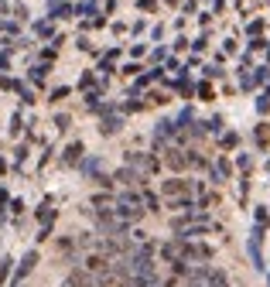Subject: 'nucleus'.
Listing matches in <instances>:
<instances>
[{"label":"nucleus","mask_w":270,"mask_h":287,"mask_svg":"<svg viewBox=\"0 0 270 287\" xmlns=\"http://www.w3.org/2000/svg\"><path fill=\"white\" fill-rule=\"evenodd\" d=\"M7 270H11V260H4V264H0V280L7 277Z\"/></svg>","instance_id":"6e6552de"},{"label":"nucleus","mask_w":270,"mask_h":287,"mask_svg":"<svg viewBox=\"0 0 270 287\" xmlns=\"http://www.w3.org/2000/svg\"><path fill=\"white\" fill-rule=\"evenodd\" d=\"M34 260H38V253H28V256H24V264L17 267V277H14V280H21V277H24V274H28V270L34 267Z\"/></svg>","instance_id":"7ed1b4c3"},{"label":"nucleus","mask_w":270,"mask_h":287,"mask_svg":"<svg viewBox=\"0 0 270 287\" xmlns=\"http://www.w3.org/2000/svg\"><path fill=\"white\" fill-rule=\"evenodd\" d=\"M188 185L181 181V178H171V181H164V195H181Z\"/></svg>","instance_id":"f03ea898"},{"label":"nucleus","mask_w":270,"mask_h":287,"mask_svg":"<svg viewBox=\"0 0 270 287\" xmlns=\"http://www.w3.org/2000/svg\"><path fill=\"white\" fill-rule=\"evenodd\" d=\"M116 178H120V181H127V185L140 181V174H137V171H127V168H124V171H120V174H116Z\"/></svg>","instance_id":"39448f33"},{"label":"nucleus","mask_w":270,"mask_h":287,"mask_svg":"<svg viewBox=\"0 0 270 287\" xmlns=\"http://www.w3.org/2000/svg\"><path fill=\"white\" fill-rule=\"evenodd\" d=\"M267 140H270V130H267V126H260V130H257V144H267Z\"/></svg>","instance_id":"0eeeda50"},{"label":"nucleus","mask_w":270,"mask_h":287,"mask_svg":"<svg viewBox=\"0 0 270 287\" xmlns=\"http://www.w3.org/2000/svg\"><path fill=\"white\" fill-rule=\"evenodd\" d=\"M127 164H137L144 171H158V161L154 158H140V154H127Z\"/></svg>","instance_id":"f257e3e1"},{"label":"nucleus","mask_w":270,"mask_h":287,"mask_svg":"<svg viewBox=\"0 0 270 287\" xmlns=\"http://www.w3.org/2000/svg\"><path fill=\"white\" fill-rule=\"evenodd\" d=\"M82 154V144H72V147L65 150V161H76V158H79Z\"/></svg>","instance_id":"423d86ee"},{"label":"nucleus","mask_w":270,"mask_h":287,"mask_svg":"<svg viewBox=\"0 0 270 287\" xmlns=\"http://www.w3.org/2000/svg\"><path fill=\"white\" fill-rule=\"evenodd\" d=\"M168 164H171V168H185V164H188V158H181L178 150H168Z\"/></svg>","instance_id":"20e7f679"}]
</instances>
